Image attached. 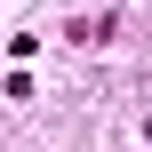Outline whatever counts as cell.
Here are the masks:
<instances>
[{
	"label": "cell",
	"instance_id": "obj_1",
	"mask_svg": "<svg viewBox=\"0 0 152 152\" xmlns=\"http://www.w3.org/2000/svg\"><path fill=\"white\" fill-rule=\"evenodd\" d=\"M64 32H72V40H88V48H96V40H112V32H120V16H112V8H104V16H72V24H64Z\"/></svg>",
	"mask_w": 152,
	"mask_h": 152
},
{
	"label": "cell",
	"instance_id": "obj_2",
	"mask_svg": "<svg viewBox=\"0 0 152 152\" xmlns=\"http://www.w3.org/2000/svg\"><path fill=\"white\" fill-rule=\"evenodd\" d=\"M144 136H152V112H144Z\"/></svg>",
	"mask_w": 152,
	"mask_h": 152
}]
</instances>
